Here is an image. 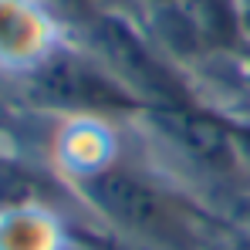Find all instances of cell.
I'll return each instance as SVG.
<instances>
[{
	"label": "cell",
	"mask_w": 250,
	"mask_h": 250,
	"mask_svg": "<svg viewBox=\"0 0 250 250\" xmlns=\"http://www.w3.org/2000/svg\"><path fill=\"white\" fill-rule=\"evenodd\" d=\"M240 7V24H244V44L250 47V0H237Z\"/></svg>",
	"instance_id": "6"
},
{
	"label": "cell",
	"mask_w": 250,
	"mask_h": 250,
	"mask_svg": "<svg viewBox=\"0 0 250 250\" xmlns=\"http://www.w3.org/2000/svg\"><path fill=\"white\" fill-rule=\"evenodd\" d=\"M82 196L115 230L163 250H196L200 223L169 186L128 166H98L82 176Z\"/></svg>",
	"instance_id": "1"
},
{
	"label": "cell",
	"mask_w": 250,
	"mask_h": 250,
	"mask_svg": "<svg viewBox=\"0 0 250 250\" xmlns=\"http://www.w3.org/2000/svg\"><path fill=\"white\" fill-rule=\"evenodd\" d=\"M51 3L64 7V10H84V14L91 17V0H51Z\"/></svg>",
	"instance_id": "7"
},
{
	"label": "cell",
	"mask_w": 250,
	"mask_h": 250,
	"mask_svg": "<svg viewBox=\"0 0 250 250\" xmlns=\"http://www.w3.org/2000/svg\"><path fill=\"white\" fill-rule=\"evenodd\" d=\"M227 122H230V146H233L237 179L250 183V119H227Z\"/></svg>",
	"instance_id": "5"
},
{
	"label": "cell",
	"mask_w": 250,
	"mask_h": 250,
	"mask_svg": "<svg viewBox=\"0 0 250 250\" xmlns=\"http://www.w3.org/2000/svg\"><path fill=\"white\" fill-rule=\"evenodd\" d=\"M88 38L95 47L91 54L139 98V105H146V112L149 108L196 105L189 98L183 78L166 61V54L156 51V41L142 38L119 14H91Z\"/></svg>",
	"instance_id": "2"
},
{
	"label": "cell",
	"mask_w": 250,
	"mask_h": 250,
	"mask_svg": "<svg viewBox=\"0 0 250 250\" xmlns=\"http://www.w3.org/2000/svg\"><path fill=\"white\" fill-rule=\"evenodd\" d=\"M247 61H250V47H247Z\"/></svg>",
	"instance_id": "8"
},
{
	"label": "cell",
	"mask_w": 250,
	"mask_h": 250,
	"mask_svg": "<svg viewBox=\"0 0 250 250\" xmlns=\"http://www.w3.org/2000/svg\"><path fill=\"white\" fill-rule=\"evenodd\" d=\"M31 88L75 112H128L142 108L139 98L125 88L95 54H78V51H61L51 47L31 64Z\"/></svg>",
	"instance_id": "3"
},
{
	"label": "cell",
	"mask_w": 250,
	"mask_h": 250,
	"mask_svg": "<svg viewBox=\"0 0 250 250\" xmlns=\"http://www.w3.org/2000/svg\"><path fill=\"white\" fill-rule=\"evenodd\" d=\"M47 47H41L38 14L24 0H0V58L10 61H38Z\"/></svg>",
	"instance_id": "4"
}]
</instances>
